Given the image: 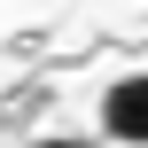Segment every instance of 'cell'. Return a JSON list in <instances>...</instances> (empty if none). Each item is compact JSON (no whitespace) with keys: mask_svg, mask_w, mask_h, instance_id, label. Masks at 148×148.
<instances>
[{"mask_svg":"<svg viewBox=\"0 0 148 148\" xmlns=\"http://www.w3.org/2000/svg\"><path fill=\"white\" fill-rule=\"evenodd\" d=\"M101 133L117 148H148V70L117 78V86L101 94Z\"/></svg>","mask_w":148,"mask_h":148,"instance_id":"6da1fadb","label":"cell"},{"mask_svg":"<svg viewBox=\"0 0 148 148\" xmlns=\"http://www.w3.org/2000/svg\"><path fill=\"white\" fill-rule=\"evenodd\" d=\"M47 148H86V140H47Z\"/></svg>","mask_w":148,"mask_h":148,"instance_id":"7a4b0ae2","label":"cell"}]
</instances>
